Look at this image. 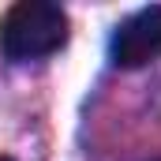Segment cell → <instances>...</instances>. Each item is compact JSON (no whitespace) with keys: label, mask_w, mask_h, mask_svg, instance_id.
<instances>
[{"label":"cell","mask_w":161,"mask_h":161,"mask_svg":"<svg viewBox=\"0 0 161 161\" xmlns=\"http://www.w3.org/2000/svg\"><path fill=\"white\" fill-rule=\"evenodd\" d=\"M161 56V4L139 8L109 38V60L116 68H142Z\"/></svg>","instance_id":"7a4b0ae2"},{"label":"cell","mask_w":161,"mask_h":161,"mask_svg":"<svg viewBox=\"0 0 161 161\" xmlns=\"http://www.w3.org/2000/svg\"><path fill=\"white\" fill-rule=\"evenodd\" d=\"M0 161H15V158H8V154H0Z\"/></svg>","instance_id":"3957f363"},{"label":"cell","mask_w":161,"mask_h":161,"mask_svg":"<svg viewBox=\"0 0 161 161\" xmlns=\"http://www.w3.org/2000/svg\"><path fill=\"white\" fill-rule=\"evenodd\" d=\"M68 41V11L49 0H19L0 19V53L8 60H38Z\"/></svg>","instance_id":"6da1fadb"}]
</instances>
